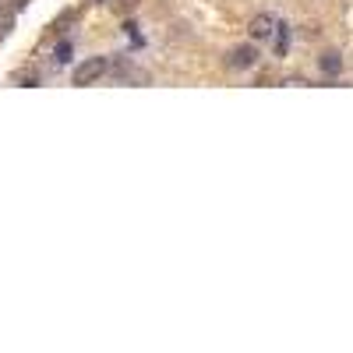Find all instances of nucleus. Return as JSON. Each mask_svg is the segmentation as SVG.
<instances>
[{"mask_svg": "<svg viewBox=\"0 0 353 353\" xmlns=\"http://www.w3.org/2000/svg\"><path fill=\"white\" fill-rule=\"evenodd\" d=\"M106 57H88V61H81L78 68H74V85H92V81H99L103 74H106Z\"/></svg>", "mask_w": 353, "mask_h": 353, "instance_id": "obj_1", "label": "nucleus"}, {"mask_svg": "<svg viewBox=\"0 0 353 353\" xmlns=\"http://www.w3.org/2000/svg\"><path fill=\"white\" fill-rule=\"evenodd\" d=\"M258 46L254 43H241V46H233L230 53H226V64L233 68V71H248V68H254L258 64Z\"/></svg>", "mask_w": 353, "mask_h": 353, "instance_id": "obj_2", "label": "nucleus"}, {"mask_svg": "<svg viewBox=\"0 0 353 353\" xmlns=\"http://www.w3.org/2000/svg\"><path fill=\"white\" fill-rule=\"evenodd\" d=\"M276 25H279V21H276L272 14H254L251 25H248V32H251L254 43H261V39H272V36H276Z\"/></svg>", "mask_w": 353, "mask_h": 353, "instance_id": "obj_3", "label": "nucleus"}, {"mask_svg": "<svg viewBox=\"0 0 353 353\" xmlns=\"http://www.w3.org/2000/svg\"><path fill=\"white\" fill-rule=\"evenodd\" d=\"M318 68H321V74H325V78H336V74L343 71V57L329 50V53H321V57H318Z\"/></svg>", "mask_w": 353, "mask_h": 353, "instance_id": "obj_4", "label": "nucleus"}, {"mask_svg": "<svg viewBox=\"0 0 353 353\" xmlns=\"http://www.w3.org/2000/svg\"><path fill=\"white\" fill-rule=\"evenodd\" d=\"M286 50H290V25H276V57H286Z\"/></svg>", "mask_w": 353, "mask_h": 353, "instance_id": "obj_5", "label": "nucleus"}, {"mask_svg": "<svg viewBox=\"0 0 353 353\" xmlns=\"http://www.w3.org/2000/svg\"><path fill=\"white\" fill-rule=\"evenodd\" d=\"M53 61H57V64H68V61H71V43H61V46H57Z\"/></svg>", "mask_w": 353, "mask_h": 353, "instance_id": "obj_6", "label": "nucleus"}, {"mask_svg": "<svg viewBox=\"0 0 353 353\" xmlns=\"http://www.w3.org/2000/svg\"><path fill=\"white\" fill-rule=\"evenodd\" d=\"M14 81H21V85H39V74H36V71H21V74H14Z\"/></svg>", "mask_w": 353, "mask_h": 353, "instance_id": "obj_7", "label": "nucleus"}]
</instances>
